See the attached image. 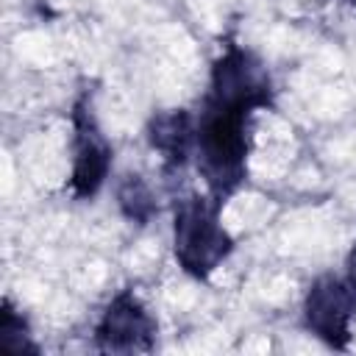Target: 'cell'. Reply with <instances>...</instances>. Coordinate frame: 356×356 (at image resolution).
<instances>
[{
  "label": "cell",
  "instance_id": "cell-1",
  "mask_svg": "<svg viewBox=\"0 0 356 356\" xmlns=\"http://www.w3.org/2000/svg\"><path fill=\"white\" fill-rule=\"evenodd\" d=\"M259 108L203 95L195 117V164L211 200L225 206L248 184V161L253 150V117Z\"/></svg>",
  "mask_w": 356,
  "mask_h": 356
},
{
  "label": "cell",
  "instance_id": "cell-2",
  "mask_svg": "<svg viewBox=\"0 0 356 356\" xmlns=\"http://www.w3.org/2000/svg\"><path fill=\"white\" fill-rule=\"evenodd\" d=\"M234 236L222 225V206L200 192L175 197L172 259L195 281H209L234 253Z\"/></svg>",
  "mask_w": 356,
  "mask_h": 356
},
{
  "label": "cell",
  "instance_id": "cell-3",
  "mask_svg": "<svg viewBox=\"0 0 356 356\" xmlns=\"http://www.w3.org/2000/svg\"><path fill=\"white\" fill-rule=\"evenodd\" d=\"M72 122V170H70V195L75 200H92L106 186L114 150L106 139L100 120L95 114L92 92L81 89L70 111Z\"/></svg>",
  "mask_w": 356,
  "mask_h": 356
},
{
  "label": "cell",
  "instance_id": "cell-4",
  "mask_svg": "<svg viewBox=\"0 0 356 356\" xmlns=\"http://www.w3.org/2000/svg\"><path fill=\"white\" fill-rule=\"evenodd\" d=\"M300 317L312 337L334 350H348L356 317V289L348 278L323 273L309 284L300 303Z\"/></svg>",
  "mask_w": 356,
  "mask_h": 356
},
{
  "label": "cell",
  "instance_id": "cell-5",
  "mask_svg": "<svg viewBox=\"0 0 356 356\" xmlns=\"http://www.w3.org/2000/svg\"><path fill=\"white\" fill-rule=\"evenodd\" d=\"M206 92L248 103L259 111L275 106V86H273V75L267 64L253 50H248L245 44L234 39H225L220 56L211 61Z\"/></svg>",
  "mask_w": 356,
  "mask_h": 356
},
{
  "label": "cell",
  "instance_id": "cell-6",
  "mask_svg": "<svg viewBox=\"0 0 356 356\" xmlns=\"http://www.w3.org/2000/svg\"><path fill=\"white\" fill-rule=\"evenodd\" d=\"M156 339L159 323L131 286L120 289L106 303L92 331V342L103 353H150Z\"/></svg>",
  "mask_w": 356,
  "mask_h": 356
},
{
  "label": "cell",
  "instance_id": "cell-7",
  "mask_svg": "<svg viewBox=\"0 0 356 356\" xmlns=\"http://www.w3.org/2000/svg\"><path fill=\"white\" fill-rule=\"evenodd\" d=\"M147 145L161 156L164 172H181L195 156V114L189 108H164L147 120Z\"/></svg>",
  "mask_w": 356,
  "mask_h": 356
},
{
  "label": "cell",
  "instance_id": "cell-8",
  "mask_svg": "<svg viewBox=\"0 0 356 356\" xmlns=\"http://www.w3.org/2000/svg\"><path fill=\"white\" fill-rule=\"evenodd\" d=\"M117 209L131 225H139V228H145L159 214L156 195L139 172H128L117 184Z\"/></svg>",
  "mask_w": 356,
  "mask_h": 356
},
{
  "label": "cell",
  "instance_id": "cell-9",
  "mask_svg": "<svg viewBox=\"0 0 356 356\" xmlns=\"http://www.w3.org/2000/svg\"><path fill=\"white\" fill-rule=\"evenodd\" d=\"M0 348L8 353H39V345L31 337L28 317L8 298L0 306Z\"/></svg>",
  "mask_w": 356,
  "mask_h": 356
},
{
  "label": "cell",
  "instance_id": "cell-10",
  "mask_svg": "<svg viewBox=\"0 0 356 356\" xmlns=\"http://www.w3.org/2000/svg\"><path fill=\"white\" fill-rule=\"evenodd\" d=\"M345 267H348V281H350V286L356 289V236H353V242H350V250H348Z\"/></svg>",
  "mask_w": 356,
  "mask_h": 356
},
{
  "label": "cell",
  "instance_id": "cell-11",
  "mask_svg": "<svg viewBox=\"0 0 356 356\" xmlns=\"http://www.w3.org/2000/svg\"><path fill=\"white\" fill-rule=\"evenodd\" d=\"M337 3H345V6H356V0H337Z\"/></svg>",
  "mask_w": 356,
  "mask_h": 356
}]
</instances>
